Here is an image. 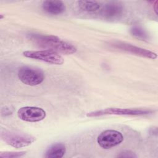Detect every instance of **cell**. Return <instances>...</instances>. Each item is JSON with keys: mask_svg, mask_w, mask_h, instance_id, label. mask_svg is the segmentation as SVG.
<instances>
[{"mask_svg": "<svg viewBox=\"0 0 158 158\" xmlns=\"http://www.w3.org/2000/svg\"><path fill=\"white\" fill-rule=\"evenodd\" d=\"M20 119L26 122H36L43 120L46 117V112L41 108L37 107H23L17 112Z\"/></svg>", "mask_w": 158, "mask_h": 158, "instance_id": "obj_7", "label": "cell"}, {"mask_svg": "<svg viewBox=\"0 0 158 158\" xmlns=\"http://www.w3.org/2000/svg\"><path fill=\"white\" fill-rule=\"evenodd\" d=\"M25 57L42 60L49 64L61 65L64 62V58L57 52L49 50L27 51L23 52Z\"/></svg>", "mask_w": 158, "mask_h": 158, "instance_id": "obj_4", "label": "cell"}, {"mask_svg": "<svg viewBox=\"0 0 158 158\" xmlns=\"http://www.w3.org/2000/svg\"><path fill=\"white\" fill-rule=\"evenodd\" d=\"M18 77L23 83L30 86L38 85L44 80V74L41 70L27 66L19 69Z\"/></svg>", "mask_w": 158, "mask_h": 158, "instance_id": "obj_3", "label": "cell"}, {"mask_svg": "<svg viewBox=\"0 0 158 158\" xmlns=\"http://www.w3.org/2000/svg\"><path fill=\"white\" fill-rule=\"evenodd\" d=\"M130 32L133 36L138 38H141L144 40L148 38V35L146 31L139 27H138V26L133 27L130 30Z\"/></svg>", "mask_w": 158, "mask_h": 158, "instance_id": "obj_13", "label": "cell"}, {"mask_svg": "<svg viewBox=\"0 0 158 158\" xmlns=\"http://www.w3.org/2000/svg\"><path fill=\"white\" fill-rule=\"evenodd\" d=\"M119 157H136V156L132 152L129 151H125L123 152H120L119 155H118Z\"/></svg>", "mask_w": 158, "mask_h": 158, "instance_id": "obj_15", "label": "cell"}, {"mask_svg": "<svg viewBox=\"0 0 158 158\" xmlns=\"http://www.w3.org/2000/svg\"><path fill=\"white\" fill-rule=\"evenodd\" d=\"M43 9L46 12L57 15L63 13L65 10V6L61 1L48 0L44 1L42 4Z\"/></svg>", "mask_w": 158, "mask_h": 158, "instance_id": "obj_10", "label": "cell"}, {"mask_svg": "<svg viewBox=\"0 0 158 158\" xmlns=\"http://www.w3.org/2000/svg\"><path fill=\"white\" fill-rule=\"evenodd\" d=\"M28 37L36 45L46 50L64 54H72L77 51V48L73 45L52 35L30 33Z\"/></svg>", "mask_w": 158, "mask_h": 158, "instance_id": "obj_1", "label": "cell"}, {"mask_svg": "<svg viewBox=\"0 0 158 158\" xmlns=\"http://www.w3.org/2000/svg\"><path fill=\"white\" fill-rule=\"evenodd\" d=\"M78 4L82 10L87 12H95L101 7V4L96 1H79Z\"/></svg>", "mask_w": 158, "mask_h": 158, "instance_id": "obj_12", "label": "cell"}, {"mask_svg": "<svg viewBox=\"0 0 158 158\" xmlns=\"http://www.w3.org/2000/svg\"><path fill=\"white\" fill-rule=\"evenodd\" d=\"M1 137L7 144L16 148L29 146L35 141V138L27 134L1 130Z\"/></svg>", "mask_w": 158, "mask_h": 158, "instance_id": "obj_2", "label": "cell"}, {"mask_svg": "<svg viewBox=\"0 0 158 158\" xmlns=\"http://www.w3.org/2000/svg\"><path fill=\"white\" fill-rule=\"evenodd\" d=\"M65 153V146L64 144L57 143L51 146L46 152L45 157L48 158H60Z\"/></svg>", "mask_w": 158, "mask_h": 158, "instance_id": "obj_11", "label": "cell"}, {"mask_svg": "<svg viewBox=\"0 0 158 158\" xmlns=\"http://www.w3.org/2000/svg\"><path fill=\"white\" fill-rule=\"evenodd\" d=\"M123 140L122 134L116 130H107L98 136V144L104 149H109L120 144Z\"/></svg>", "mask_w": 158, "mask_h": 158, "instance_id": "obj_5", "label": "cell"}, {"mask_svg": "<svg viewBox=\"0 0 158 158\" xmlns=\"http://www.w3.org/2000/svg\"><path fill=\"white\" fill-rule=\"evenodd\" d=\"M152 111L146 109H121V108H106L99 110H96L88 113V117H98L104 115H143Z\"/></svg>", "mask_w": 158, "mask_h": 158, "instance_id": "obj_6", "label": "cell"}, {"mask_svg": "<svg viewBox=\"0 0 158 158\" xmlns=\"http://www.w3.org/2000/svg\"><path fill=\"white\" fill-rule=\"evenodd\" d=\"M123 12V7L120 2H109L106 4L101 10V14L107 19H114L120 16Z\"/></svg>", "mask_w": 158, "mask_h": 158, "instance_id": "obj_9", "label": "cell"}, {"mask_svg": "<svg viewBox=\"0 0 158 158\" xmlns=\"http://www.w3.org/2000/svg\"><path fill=\"white\" fill-rule=\"evenodd\" d=\"M25 154V152H4L0 153L1 157L5 158H16L23 156Z\"/></svg>", "mask_w": 158, "mask_h": 158, "instance_id": "obj_14", "label": "cell"}, {"mask_svg": "<svg viewBox=\"0 0 158 158\" xmlns=\"http://www.w3.org/2000/svg\"><path fill=\"white\" fill-rule=\"evenodd\" d=\"M113 46H114V48L117 49H119L122 51H126L137 56H139L141 57L149 58L152 59H154L157 57V54L155 52L145 49H143V48L135 46L130 44L118 42V43H114Z\"/></svg>", "mask_w": 158, "mask_h": 158, "instance_id": "obj_8", "label": "cell"}]
</instances>
